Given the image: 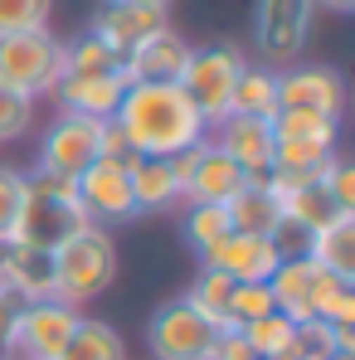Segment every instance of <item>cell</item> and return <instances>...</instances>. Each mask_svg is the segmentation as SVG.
Wrapping results in <instances>:
<instances>
[{"label": "cell", "mask_w": 355, "mask_h": 360, "mask_svg": "<svg viewBox=\"0 0 355 360\" xmlns=\"http://www.w3.org/2000/svg\"><path fill=\"white\" fill-rule=\"evenodd\" d=\"M98 131H103V122L78 117V112H54V122H49L44 136H39L34 171H39V176L78 180L93 161H98Z\"/></svg>", "instance_id": "obj_9"}, {"label": "cell", "mask_w": 355, "mask_h": 360, "mask_svg": "<svg viewBox=\"0 0 355 360\" xmlns=\"http://www.w3.org/2000/svg\"><path fill=\"white\" fill-rule=\"evenodd\" d=\"M200 263L224 273V278H234V283H268L278 273V263H283V248H278V239H263V234H229Z\"/></svg>", "instance_id": "obj_16"}, {"label": "cell", "mask_w": 355, "mask_h": 360, "mask_svg": "<svg viewBox=\"0 0 355 360\" xmlns=\"http://www.w3.org/2000/svg\"><path fill=\"white\" fill-rule=\"evenodd\" d=\"M78 224H88L83 205H78V180L30 171V195H25V214H20L15 243H44V248H54Z\"/></svg>", "instance_id": "obj_5"}, {"label": "cell", "mask_w": 355, "mask_h": 360, "mask_svg": "<svg viewBox=\"0 0 355 360\" xmlns=\"http://www.w3.org/2000/svg\"><path fill=\"white\" fill-rule=\"evenodd\" d=\"M171 166H176V180H180V205H229L248 185V176L238 171V161L224 156L209 136L200 146L171 156Z\"/></svg>", "instance_id": "obj_8"}, {"label": "cell", "mask_w": 355, "mask_h": 360, "mask_svg": "<svg viewBox=\"0 0 355 360\" xmlns=\"http://www.w3.org/2000/svg\"><path fill=\"white\" fill-rule=\"evenodd\" d=\"M219 341V326L209 316H200L185 297L161 302L146 321V351L151 360H209Z\"/></svg>", "instance_id": "obj_7"}, {"label": "cell", "mask_w": 355, "mask_h": 360, "mask_svg": "<svg viewBox=\"0 0 355 360\" xmlns=\"http://www.w3.org/2000/svg\"><path fill=\"white\" fill-rule=\"evenodd\" d=\"M311 20H316L311 0H253V49L263 54L268 68L302 63Z\"/></svg>", "instance_id": "obj_6"}, {"label": "cell", "mask_w": 355, "mask_h": 360, "mask_svg": "<svg viewBox=\"0 0 355 360\" xmlns=\"http://www.w3.org/2000/svg\"><path fill=\"white\" fill-rule=\"evenodd\" d=\"M15 302H44L54 297V258L44 243H15L10 253V273H5V288Z\"/></svg>", "instance_id": "obj_20"}, {"label": "cell", "mask_w": 355, "mask_h": 360, "mask_svg": "<svg viewBox=\"0 0 355 360\" xmlns=\"http://www.w3.org/2000/svg\"><path fill=\"white\" fill-rule=\"evenodd\" d=\"M54 297L68 307H93L112 283H117V239L103 224H78L68 229L54 248Z\"/></svg>", "instance_id": "obj_2"}, {"label": "cell", "mask_w": 355, "mask_h": 360, "mask_svg": "<svg viewBox=\"0 0 355 360\" xmlns=\"http://www.w3.org/2000/svg\"><path fill=\"white\" fill-rule=\"evenodd\" d=\"M190 39L176 34L171 25L166 30H156V34H146L131 54H122V83L131 88V83H180V73H185V63H190Z\"/></svg>", "instance_id": "obj_13"}, {"label": "cell", "mask_w": 355, "mask_h": 360, "mask_svg": "<svg viewBox=\"0 0 355 360\" xmlns=\"http://www.w3.org/2000/svg\"><path fill=\"white\" fill-rule=\"evenodd\" d=\"M326 278L321 263H311L306 253H283L278 273L268 278L273 288V307L288 316V321H311V297H316V283Z\"/></svg>", "instance_id": "obj_18"}, {"label": "cell", "mask_w": 355, "mask_h": 360, "mask_svg": "<svg viewBox=\"0 0 355 360\" xmlns=\"http://www.w3.org/2000/svg\"><path fill=\"white\" fill-rule=\"evenodd\" d=\"M34 122H39V103H34L30 93H15V88H5V83H0V146H10V141L30 136V131H34Z\"/></svg>", "instance_id": "obj_33"}, {"label": "cell", "mask_w": 355, "mask_h": 360, "mask_svg": "<svg viewBox=\"0 0 355 360\" xmlns=\"http://www.w3.org/2000/svg\"><path fill=\"white\" fill-rule=\"evenodd\" d=\"M25 195H30V171L0 161V239H15V234H20Z\"/></svg>", "instance_id": "obj_32"}, {"label": "cell", "mask_w": 355, "mask_h": 360, "mask_svg": "<svg viewBox=\"0 0 355 360\" xmlns=\"http://www.w3.org/2000/svg\"><path fill=\"white\" fill-rule=\"evenodd\" d=\"M321 185H326V195L346 210V214H355V166L336 151L331 161H326V171H321Z\"/></svg>", "instance_id": "obj_36"}, {"label": "cell", "mask_w": 355, "mask_h": 360, "mask_svg": "<svg viewBox=\"0 0 355 360\" xmlns=\"http://www.w3.org/2000/svg\"><path fill=\"white\" fill-rule=\"evenodd\" d=\"M78 205H83V219L88 224H103V229L131 224L136 219V200H131L127 166H117V161H93L78 176Z\"/></svg>", "instance_id": "obj_11"}, {"label": "cell", "mask_w": 355, "mask_h": 360, "mask_svg": "<svg viewBox=\"0 0 355 360\" xmlns=\"http://www.w3.org/2000/svg\"><path fill=\"white\" fill-rule=\"evenodd\" d=\"M10 253H15V239H0V288H5V273H10Z\"/></svg>", "instance_id": "obj_41"}, {"label": "cell", "mask_w": 355, "mask_h": 360, "mask_svg": "<svg viewBox=\"0 0 355 360\" xmlns=\"http://www.w3.org/2000/svg\"><path fill=\"white\" fill-rule=\"evenodd\" d=\"M331 360H355V356H331Z\"/></svg>", "instance_id": "obj_43"}, {"label": "cell", "mask_w": 355, "mask_h": 360, "mask_svg": "<svg viewBox=\"0 0 355 360\" xmlns=\"http://www.w3.org/2000/svg\"><path fill=\"white\" fill-rule=\"evenodd\" d=\"M112 122L122 127L131 156H161V161L209 136V122L200 117V108L185 98L180 83H131L122 93Z\"/></svg>", "instance_id": "obj_1"}, {"label": "cell", "mask_w": 355, "mask_h": 360, "mask_svg": "<svg viewBox=\"0 0 355 360\" xmlns=\"http://www.w3.org/2000/svg\"><path fill=\"white\" fill-rule=\"evenodd\" d=\"M180 234H185V243L205 258L214 243H224L234 229H229L224 205H180Z\"/></svg>", "instance_id": "obj_27"}, {"label": "cell", "mask_w": 355, "mask_h": 360, "mask_svg": "<svg viewBox=\"0 0 355 360\" xmlns=\"http://www.w3.org/2000/svg\"><path fill=\"white\" fill-rule=\"evenodd\" d=\"M131 5H151V10H171V0H131Z\"/></svg>", "instance_id": "obj_42"}, {"label": "cell", "mask_w": 355, "mask_h": 360, "mask_svg": "<svg viewBox=\"0 0 355 360\" xmlns=\"http://www.w3.org/2000/svg\"><path fill=\"white\" fill-rule=\"evenodd\" d=\"M20 360H30V356H20Z\"/></svg>", "instance_id": "obj_44"}, {"label": "cell", "mask_w": 355, "mask_h": 360, "mask_svg": "<svg viewBox=\"0 0 355 360\" xmlns=\"http://www.w3.org/2000/svg\"><path fill=\"white\" fill-rule=\"evenodd\" d=\"M224 214H229V229H234V234L278 239V229H283V205H278V195H273L263 180H248L234 200L224 205Z\"/></svg>", "instance_id": "obj_21"}, {"label": "cell", "mask_w": 355, "mask_h": 360, "mask_svg": "<svg viewBox=\"0 0 355 360\" xmlns=\"http://www.w3.org/2000/svg\"><path fill=\"white\" fill-rule=\"evenodd\" d=\"M273 136L341 146V117H321V112H278V117H273Z\"/></svg>", "instance_id": "obj_30"}, {"label": "cell", "mask_w": 355, "mask_h": 360, "mask_svg": "<svg viewBox=\"0 0 355 360\" xmlns=\"http://www.w3.org/2000/svg\"><path fill=\"white\" fill-rule=\"evenodd\" d=\"M278 205H283V229L302 234V243L311 239L316 229H326L331 219H341V214H346V210L326 195V185H321V180H311V185H302V190L278 195Z\"/></svg>", "instance_id": "obj_22"}, {"label": "cell", "mask_w": 355, "mask_h": 360, "mask_svg": "<svg viewBox=\"0 0 355 360\" xmlns=\"http://www.w3.org/2000/svg\"><path fill=\"white\" fill-rule=\"evenodd\" d=\"M127 180H131L136 214H171V210H180V180H176L171 161H161V156H131L127 161Z\"/></svg>", "instance_id": "obj_19"}, {"label": "cell", "mask_w": 355, "mask_h": 360, "mask_svg": "<svg viewBox=\"0 0 355 360\" xmlns=\"http://www.w3.org/2000/svg\"><path fill=\"white\" fill-rule=\"evenodd\" d=\"M20 356V302L0 292V360Z\"/></svg>", "instance_id": "obj_37"}, {"label": "cell", "mask_w": 355, "mask_h": 360, "mask_svg": "<svg viewBox=\"0 0 355 360\" xmlns=\"http://www.w3.org/2000/svg\"><path fill=\"white\" fill-rule=\"evenodd\" d=\"M238 331H243V341L253 346L258 360H292L297 321H288L283 311H268V316H258V321H248V326H238Z\"/></svg>", "instance_id": "obj_28"}, {"label": "cell", "mask_w": 355, "mask_h": 360, "mask_svg": "<svg viewBox=\"0 0 355 360\" xmlns=\"http://www.w3.org/2000/svg\"><path fill=\"white\" fill-rule=\"evenodd\" d=\"M302 253H306L311 263H321L331 278L355 283V214H341V219H331L326 229H316L311 239L302 243Z\"/></svg>", "instance_id": "obj_23"}, {"label": "cell", "mask_w": 355, "mask_h": 360, "mask_svg": "<svg viewBox=\"0 0 355 360\" xmlns=\"http://www.w3.org/2000/svg\"><path fill=\"white\" fill-rule=\"evenodd\" d=\"M209 141L224 156H234L238 171L248 180H263L273 171V122L268 117H238V112H229V117H219L209 127Z\"/></svg>", "instance_id": "obj_14"}, {"label": "cell", "mask_w": 355, "mask_h": 360, "mask_svg": "<svg viewBox=\"0 0 355 360\" xmlns=\"http://www.w3.org/2000/svg\"><path fill=\"white\" fill-rule=\"evenodd\" d=\"M268 311H278L268 283H234V297H229V326H248V321H258V316H268Z\"/></svg>", "instance_id": "obj_34"}, {"label": "cell", "mask_w": 355, "mask_h": 360, "mask_svg": "<svg viewBox=\"0 0 355 360\" xmlns=\"http://www.w3.org/2000/svg\"><path fill=\"white\" fill-rule=\"evenodd\" d=\"M83 321L78 307H68L59 297H44V302H20V356L30 360H54L68 346L73 326ZM15 356V360H20Z\"/></svg>", "instance_id": "obj_12"}, {"label": "cell", "mask_w": 355, "mask_h": 360, "mask_svg": "<svg viewBox=\"0 0 355 360\" xmlns=\"http://www.w3.org/2000/svg\"><path fill=\"white\" fill-rule=\"evenodd\" d=\"M122 93V73H63L59 88H54V103L59 112H78V117H93V122H108L117 112Z\"/></svg>", "instance_id": "obj_17"}, {"label": "cell", "mask_w": 355, "mask_h": 360, "mask_svg": "<svg viewBox=\"0 0 355 360\" xmlns=\"http://www.w3.org/2000/svg\"><path fill=\"white\" fill-rule=\"evenodd\" d=\"M278 112H346V78L331 63H288L278 68Z\"/></svg>", "instance_id": "obj_10"}, {"label": "cell", "mask_w": 355, "mask_h": 360, "mask_svg": "<svg viewBox=\"0 0 355 360\" xmlns=\"http://www.w3.org/2000/svg\"><path fill=\"white\" fill-rule=\"evenodd\" d=\"M166 10H151V5H131V0H103L88 20V34L103 39L112 54H131L146 34L166 30Z\"/></svg>", "instance_id": "obj_15"}, {"label": "cell", "mask_w": 355, "mask_h": 360, "mask_svg": "<svg viewBox=\"0 0 355 360\" xmlns=\"http://www.w3.org/2000/svg\"><path fill=\"white\" fill-rule=\"evenodd\" d=\"M54 360H131V356H127V341H122V331L112 321L83 316V321L73 326L68 346H63Z\"/></svg>", "instance_id": "obj_24"}, {"label": "cell", "mask_w": 355, "mask_h": 360, "mask_svg": "<svg viewBox=\"0 0 355 360\" xmlns=\"http://www.w3.org/2000/svg\"><path fill=\"white\" fill-rule=\"evenodd\" d=\"M117 68H122V54H112L88 30L78 39H63V73H117Z\"/></svg>", "instance_id": "obj_31"}, {"label": "cell", "mask_w": 355, "mask_h": 360, "mask_svg": "<svg viewBox=\"0 0 355 360\" xmlns=\"http://www.w3.org/2000/svg\"><path fill=\"white\" fill-rule=\"evenodd\" d=\"M63 78V39L44 30H20V34H0V83L15 93H30L34 103L54 98Z\"/></svg>", "instance_id": "obj_3"}, {"label": "cell", "mask_w": 355, "mask_h": 360, "mask_svg": "<svg viewBox=\"0 0 355 360\" xmlns=\"http://www.w3.org/2000/svg\"><path fill=\"white\" fill-rule=\"evenodd\" d=\"M98 161H117V166L131 161V146H127V136H122V127L112 117L103 122V131H98Z\"/></svg>", "instance_id": "obj_38"}, {"label": "cell", "mask_w": 355, "mask_h": 360, "mask_svg": "<svg viewBox=\"0 0 355 360\" xmlns=\"http://www.w3.org/2000/svg\"><path fill=\"white\" fill-rule=\"evenodd\" d=\"M209 360H258V356H253V346L243 341V331L229 326V331H219V341H214Z\"/></svg>", "instance_id": "obj_39"}, {"label": "cell", "mask_w": 355, "mask_h": 360, "mask_svg": "<svg viewBox=\"0 0 355 360\" xmlns=\"http://www.w3.org/2000/svg\"><path fill=\"white\" fill-rule=\"evenodd\" d=\"M243 68H248V59H243V49H238L234 39L190 49V63H185V73H180V88H185V98L200 108V117L209 122V127L219 117H229L234 83H238Z\"/></svg>", "instance_id": "obj_4"}, {"label": "cell", "mask_w": 355, "mask_h": 360, "mask_svg": "<svg viewBox=\"0 0 355 360\" xmlns=\"http://www.w3.org/2000/svg\"><path fill=\"white\" fill-rule=\"evenodd\" d=\"M316 10H331V15H351L355 10V0H311Z\"/></svg>", "instance_id": "obj_40"}, {"label": "cell", "mask_w": 355, "mask_h": 360, "mask_svg": "<svg viewBox=\"0 0 355 360\" xmlns=\"http://www.w3.org/2000/svg\"><path fill=\"white\" fill-rule=\"evenodd\" d=\"M229 112H238V117H268V122L278 117V68L248 63V68L238 73V83H234Z\"/></svg>", "instance_id": "obj_25"}, {"label": "cell", "mask_w": 355, "mask_h": 360, "mask_svg": "<svg viewBox=\"0 0 355 360\" xmlns=\"http://www.w3.org/2000/svg\"><path fill=\"white\" fill-rule=\"evenodd\" d=\"M336 151H341V146L273 136V171H292V176H321V171H326V161H331Z\"/></svg>", "instance_id": "obj_29"}, {"label": "cell", "mask_w": 355, "mask_h": 360, "mask_svg": "<svg viewBox=\"0 0 355 360\" xmlns=\"http://www.w3.org/2000/svg\"><path fill=\"white\" fill-rule=\"evenodd\" d=\"M54 0H0V34H20V30H44L49 25Z\"/></svg>", "instance_id": "obj_35"}, {"label": "cell", "mask_w": 355, "mask_h": 360, "mask_svg": "<svg viewBox=\"0 0 355 360\" xmlns=\"http://www.w3.org/2000/svg\"><path fill=\"white\" fill-rule=\"evenodd\" d=\"M229 297H234V278H224V273H214V268L200 263L195 283L185 288V302H190L200 316H209L219 331H229Z\"/></svg>", "instance_id": "obj_26"}]
</instances>
